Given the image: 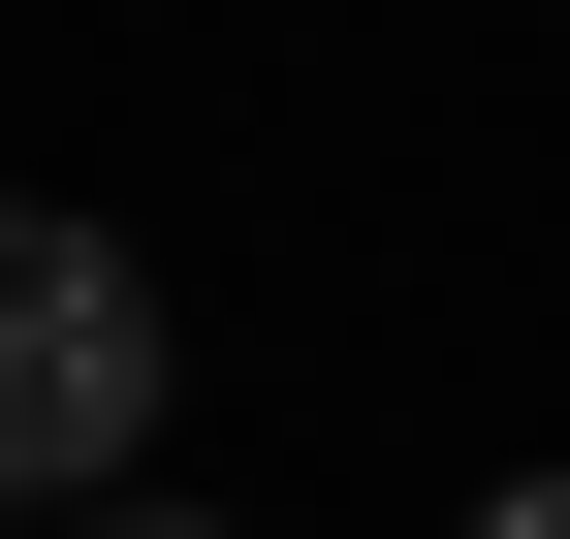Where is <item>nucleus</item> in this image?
Returning <instances> with one entry per match:
<instances>
[{
  "label": "nucleus",
  "mask_w": 570,
  "mask_h": 539,
  "mask_svg": "<svg viewBox=\"0 0 570 539\" xmlns=\"http://www.w3.org/2000/svg\"><path fill=\"white\" fill-rule=\"evenodd\" d=\"M444 539H570V477H508V508H444Z\"/></svg>",
  "instance_id": "nucleus-2"
},
{
  "label": "nucleus",
  "mask_w": 570,
  "mask_h": 539,
  "mask_svg": "<svg viewBox=\"0 0 570 539\" xmlns=\"http://www.w3.org/2000/svg\"><path fill=\"white\" fill-rule=\"evenodd\" d=\"M96 539H223V508H96Z\"/></svg>",
  "instance_id": "nucleus-3"
},
{
  "label": "nucleus",
  "mask_w": 570,
  "mask_h": 539,
  "mask_svg": "<svg viewBox=\"0 0 570 539\" xmlns=\"http://www.w3.org/2000/svg\"><path fill=\"white\" fill-rule=\"evenodd\" d=\"M127 444H159V286L0 190V508H96Z\"/></svg>",
  "instance_id": "nucleus-1"
}]
</instances>
